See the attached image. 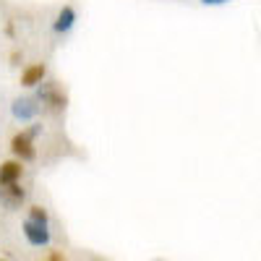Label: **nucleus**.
<instances>
[{
	"mask_svg": "<svg viewBox=\"0 0 261 261\" xmlns=\"http://www.w3.org/2000/svg\"><path fill=\"white\" fill-rule=\"evenodd\" d=\"M29 220L32 222H39V225H50V217H47V212L42 209V206H29Z\"/></svg>",
	"mask_w": 261,
	"mask_h": 261,
	"instance_id": "obj_9",
	"label": "nucleus"
},
{
	"mask_svg": "<svg viewBox=\"0 0 261 261\" xmlns=\"http://www.w3.org/2000/svg\"><path fill=\"white\" fill-rule=\"evenodd\" d=\"M73 24H76V8H73V6H63V8L58 11V16H55L53 29H55L58 34H68V32L73 29Z\"/></svg>",
	"mask_w": 261,
	"mask_h": 261,
	"instance_id": "obj_7",
	"label": "nucleus"
},
{
	"mask_svg": "<svg viewBox=\"0 0 261 261\" xmlns=\"http://www.w3.org/2000/svg\"><path fill=\"white\" fill-rule=\"evenodd\" d=\"M24 201H27V188L21 183L0 186V204H3L6 209H21Z\"/></svg>",
	"mask_w": 261,
	"mask_h": 261,
	"instance_id": "obj_4",
	"label": "nucleus"
},
{
	"mask_svg": "<svg viewBox=\"0 0 261 261\" xmlns=\"http://www.w3.org/2000/svg\"><path fill=\"white\" fill-rule=\"evenodd\" d=\"M92 261H99V258H92Z\"/></svg>",
	"mask_w": 261,
	"mask_h": 261,
	"instance_id": "obj_15",
	"label": "nucleus"
},
{
	"mask_svg": "<svg viewBox=\"0 0 261 261\" xmlns=\"http://www.w3.org/2000/svg\"><path fill=\"white\" fill-rule=\"evenodd\" d=\"M204 6H225V3H230V0H201Z\"/></svg>",
	"mask_w": 261,
	"mask_h": 261,
	"instance_id": "obj_11",
	"label": "nucleus"
},
{
	"mask_svg": "<svg viewBox=\"0 0 261 261\" xmlns=\"http://www.w3.org/2000/svg\"><path fill=\"white\" fill-rule=\"evenodd\" d=\"M39 102L34 99V97H16L13 102H11V115L16 118V120H21V123H29V120H34L37 115H39Z\"/></svg>",
	"mask_w": 261,
	"mask_h": 261,
	"instance_id": "obj_3",
	"label": "nucleus"
},
{
	"mask_svg": "<svg viewBox=\"0 0 261 261\" xmlns=\"http://www.w3.org/2000/svg\"><path fill=\"white\" fill-rule=\"evenodd\" d=\"M50 225H39V222H32L29 217L24 220V235H27V241L32 243V246H37V248H42V246H47L50 243V230H47Z\"/></svg>",
	"mask_w": 261,
	"mask_h": 261,
	"instance_id": "obj_5",
	"label": "nucleus"
},
{
	"mask_svg": "<svg viewBox=\"0 0 261 261\" xmlns=\"http://www.w3.org/2000/svg\"><path fill=\"white\" fill-rule=\"evenodd\" d=\"M0 261H8V258H0Z\"/></svg>",
	"mask_w": 261,
	"mask_h": 261,
	"instance_id": "obj_14",
	"label": "nucleus"
},
{
	"mask_svg": "<svg viewBox=\"0 0 261 261\" xmlns=\"http://www.w3.org/2000/svg\"><path fill=\"white\" fill-rule=\"evenodd\" d=\"M11 151L18 162H32L37 157V146H34V139L27 134V130H21L11 139Z\"/></svg>",
	"mask_w": 261,
	"mask_h": 261,
	"instance_id": "obj_2",
	"label": "nucleus"
},
{
	"mask_svg": "<svg viewBox=\"0 0 261 261\" xmlns=\"http://www.w3.org/2000/svg\"><path fill=\"white\" fill-rule=\"evenodd\" d=\"M45 79H47L45 63H32L21 71V86H27V89H34V86H39Z\"/></svg>",
	"mask_w": 261,
	"mask_h": 261,
	"instance_id": "obj_6",
	"label": "nucleus"
},
{
	"mask_svg": "<svg viewBox=\"0 0 261 261\" xmlns=\"http://www.w3.org/2000/svg\"><path fill=\"white\" fill-rule=\"evenodd\" d=\"M34 89H37L34 99L39 102V107H45V110H50V113H63L65 110V105H68V94L58 86V81H47L45 79L39 86H34Z\"/></svg>",
	"mask_w": 261,
	"mask_h": 261,
	"instance_id": "obj_1",
	"label": "nucleus"
},
{
	"mask_svg": "<svg viewBox=\"0 0 261 261\" xmlns=\"http://www.w3.org/2000/svg\"><path fill=\"white\" fill-rule=\"evenodd\" d=\"M47 261H65V258H63V253H58V251H53Z\"/></svg>",
	"mask_w": 261,
	"mask_h": 261,
	"instance_id": "obj_13",
	"label": "nucleus"
},
{
	"mask_svg": "<svg viewBox=\"0 0 261 261\" xmlns=\"http://www.w3.org/2000/svg\"><path fill=\"white\" fill-rule=\"evenodd\" d=\"M18 60H21V53H18V50H13V53H11V63H13V65H18Z\"/></svg>",
	"mask_w": 261,
	"mask_h": 261,
	"instance_id": "obj_12",
	"label": "nucleus"
},
{
	"mask_svg": "<svg viewBox=\"0 0 261 261\" xmlns=\"http://www.w3.org/2000/svg\"><path fill=\"white\" fill-rule=\"evenodd\" d=\"M21 175H24V167H21L18 160H8L0 165V186H8V183H18Z\"/></svg>",
	"mask_w": 261,
	"mask_h": 261,
	"instance_id": "obj_8",
	"label": "nucleus"
},
{
	"mask_svg": "<svg viewBox=\"0 0 261 261\" xmlns=\"http://www.w3.org/2000/svg\"><path fill=\"white\" fill-rule=\"evenodd\" d=\"M27 134H29L32 139H37V136L42 134V123H32V125L27 128Z\"/></svg>",
	"mask_w": 261,
	"mask_h": 261,
	"instance_id": "obj_10",
	"label": "nucleus"
}]
</instances>
